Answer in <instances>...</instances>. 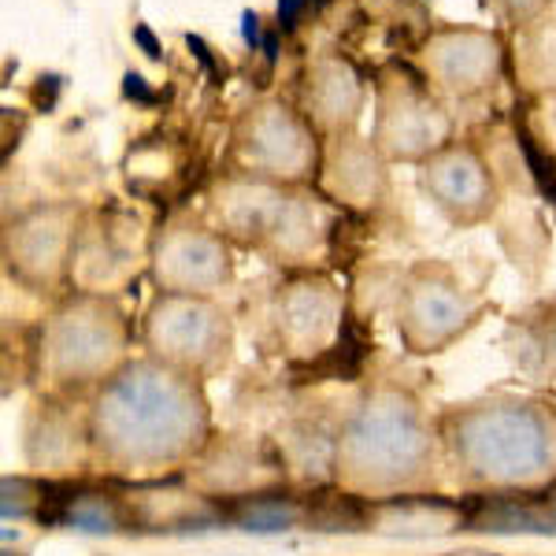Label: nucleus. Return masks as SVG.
I'll return each instance as SVG.
<instances>
[{
  "instance_id": "obj_28",
  "label": "nucleus",
  "mask_w": 556,
  "mask_h": 556,
  "mask_svg": "<svg viewBox=\"0 0 556 556\" xmlns=\"http://www.w3.org/2000/svg\"><path fill=\"white\" fill-rule=\"evenodd\" d=\"M134 41H138L141 49H146V56H149V60H160V45H156V38H152V30H149L146 23L134 26Z\"/></svg>"
},
{
  "instance_id": "obj_10",
  "label": "nucleus",
  "mask_w": 556,
  "mask_h": 556,
  "mask_svg": "<svg viewBox=\"0 0 556 556\" xmlns=\"http://www.w3.org/2000/svg\"><path fill=\"white\" fill-rule=\"evenodd\" d=\"M83 219L86 204L78 201H41L8 215L0 230V267L8 282L52 301L64 298Z\"/></svg>"
},
{
  "instance_id": "obj_8",
  "label": "nucleus",
  "mask_w": 556,
  "mask_h": 556,
  "mask_svg": "<svg viewBox=\"0 0 556 556\" xmlns=\"http://www.w3.org/2000/svg\"><path fill=\"white\" fill-rule=\"evenodd\" d=\"M456 138V119L424 71L386 64L371 83V141L386 164L419 167Z\"/></svg>"
},
{
  "instance_id": "obj_1",
  "label": "nucleus",
  "mask_w": 556,
  "mask_h": 556,
  "mask_svg": "<svg viewBox=\"0 0 556 556\" xmlns=\"http://www.w3.org/2000/svg\"><path fill=\"white\" fill-rule=\"evenodd\" d=\"M93 471L123 486L178 479L215 438L208 382L138 353L86 397Z\"/></svg>"
},
{
  "instance_id": "obj_30",
  "label": "nucleus",
  "mask_w": 556,
  "mask_h": 556,
  "mask_svg": "<svg viewBox=\"0 0 556 556\" xmlns=\"http://www.w3.org/2000/svg\"><path fill=\"white\" fill-rule=\"evenodd\" d=\"M241 23H245V41L256 49V45H260V15L256 12H245V15H241Z\"/></svg>"
},
{
  "instance_id": "obj_9",
  "label": "nucleus",
  "mask_w": 556,
  "mask_h": 556,
  "mask_svg": "<svg viewBox=\"0 0 556 556\" xmlns=\"http://www.w3.org/2000/svg\"><path fill=\"white\" fill-rule=\"evenodd\" d=\"M230 160H235V172L267 178V182L316 186L323 138L312 130L298 104L282 97H256L241 108L230 127Z\"/></svg>"
},
{
  "instance_id": "obj_25",
  "label": "nucleus",
  "mask_w": 556,
  "mask_h": 556,
  "mask_svg": "<svg viewBox=\"0 0 556 556\" xmlns=\"http://www.w3.org/2000/svg\"><path fill=\"white\" fill-rule=\"evenodd\" d=\"M527 138L538 141L545 156H549L553 164H556V93H553V97H542V101H538Z\"/></svg>"
},
{
  "instance_id": "obj_29",
  "label": "nucleus",
  "mask_w": 556,
  "mask_h": 556,
  "mask_svg": "<svg viewBox=\"0 0 556 556\" xmlns=\"http://www.w3.org/2000/svg\"><path fill=\"white\" fill-rule=\"evenodd\" d=\"M123 83H127V97H141V101H149V89H146V78H141V75L127 71V78H123Z\"/></svg>"
},
{
  "instance_id": "obj_16",
  "label": "nucleus",
  "mask_w": 556,
  "mask_h": 556,
  "mask_svg": "<svg viewBox=\"0 0 556 556\" xmlns=\"http://www.w3.org/2000/svg\"><path fill=\"white\" fill-rule=\"evenodd\" d=\"M419 67L438 97L471 101L501 83L508 67V45L486 26H438L419 49Z\"/></svg>"
},
{
  "instance_id": "obj_15",
  "label": "nucleus",
  "mask_w": 556,
  "mask_h": 556,
  "mask_svg": "<svg viewBox=\"0 0 556 556\" xmlns=\"http://www.w3.org/2000/svg\"><path fill=\"white\" fill-rule=\"evenodd\" d=\"M23 464L38 482L83 479L93 471L89 405L83 397L34 393L23 412Z\"/></svg>"
},
{
  "instance_id": "obj_20",
  "label": "nucleus",
  "mask_w": 556,
  "mask_h": 556,
  "mask_svg": "<svg viewBox=\"0 0 556 556\" xmlns=\"http://www.w3.org/2000/svg\"><path fill=\"white\" fill-rule=\"evenodd\" d=\"M127 513L130 527H146V531H178V527H204L227 519V508L208 493L190 486H178L175 479L164 482H141L127 486Z\"/></svg>"
},
{
  "instance_id": "obj_27",
  "label": "nucleus",
  "mask_w": 556,
  "mask_h": 556,
  "mask_svg": "<svg viewBox=\"0 0 556 556\" xmlns=\"http://www.w3.org/2000/svg\"><path fill=\"white\" fill-rule=\"evenodd\" d=\"M308 4H312V0H278V23H282V26H293V23H298V15H301Z\"/></svg>"
},
{
  "instance_id": "obj_6",
  "label": "nucleus",
  "mask_w": 556,
  "mask_h": 556,
  "mask_svg": "<svg viewBox=\"0 0 556 556\" xmlns=\"http://www.w3.org/2000/svg\"><path fill=\"white\" fill-rule=\"evenodd\" d=\"M486 316V301L445 260H416L397 282L393 330L412 361L450 353Z\"/></svg>"
},
{
  "instance_id": "obj_14",
  "label": "nucleus",
  "mask_w": 556,
  "mask_h": 556,
  "mask_svg": "<svg viewBox=\"0 0 556 556\" xmlns=\"http://www.w3.org/2000/svg\"><path fill=\"white\" fill-rule=\"evenodd\" d=\"M416 186L434 204V212H442L445 223L460 230L497 219L501 204H505L497 167L468 138H453L445 149L424 160L416 167Z\"/></svg>"
},
{
  "instance_id": "obj_22",
  "label": "nucleus",
  "mask_w": 556,
  "mask_h": 556,
  "mask_svg": "<svg viewBox=\"0 0 556 556\" xmlns=\"http://www.w3.org/2000/svg\"><path fill=\"white\" fill-rule=\"evenodd\" d=\"M516 86L523 97L542 101L556 93V23L519 26L516 41Z\"/></svg>"
},
{
  "instance_id": "obj_5",
  "label": "nucleus",
  "mask_w": 556,
  "mask_h": 556,
  "mask_svg": "<svg viewBox=\"0 0 556 556\" xmlns=\"http://www.w3.org/2000/svg\"><path fill=\"white\" fill-rule=\"evenodd\" d=\"M134 356V323L119 298L67 290L34 327L30 371L41 393L89 397Z\"/></svg>"
},
{
  "instance_id": "obj_19",
  "label": "nucleus",
  "mask_w": 556,
  "mask_h": 556,
  "mask_svg": "<svg viewBox=\"0 0 556 556\" xmlns=\"http://www.w3.org/2000/svg\"><path fill=\"white\" fill-rule=\"evenodd\" d=\"M186 475L197 490L215 497L223 508L256 497V493L282 490V464L267 453V445L241 434L212 438L208 450L197 456V464Z\"/></svg>"
},
{
  "instance_id": "obj_4",
  "label": "nucleus",
  "mask_w": 556,
  "mask_h": 556,
  "mask_svg": "<svg viewBox=\"0 0 556 556\" xmlns=\"http://www.w3.org/2000/svg\"><path fill=\"white\" fill-rule=\"evenodd\" d=\"M208 223L235 249L264 256L286 275L319 271L330 253L334 204L316 186H282L227 172L208 186Z\"/></svg>"
},
{
  "instance_id": "obj_26",
  "label": "nucleus",
  "mask_w": 556,
  "mask_h": 556,
  "mask_svg": "<svg viewBox=\"0 0 556 556\" xmlns=\"http://www.w3.org/2000/svg\"><path fill=\"white\" fill-rule=\"evenodd\" d=\"M501 15H508L516 26H531L538 23V12H542V0H493Z\"/></svg>"
},
{
  "instance_id": "obj_7",
  "label": "nucleus",
  "mask_w": 556,
  "mask_h": 556,
  "mask_svg": "<svg viewBox=\"0 0 556 556\" xmlns=\"http://www.w3.org/2000/svg\"><path fill=\"white\" fill-rule=\"evenodd\" d=\"M138 345L152 361L208 382L235 361L238 330L219 298L152 293L138 319Z\"/></svg>"
},
{
  "instance_id": "obj_3",
  "label": "nucleus",
  "mask_w": 556,
  "mask_h": 556,
  "mask_svg": "<svg viewBox=\"0 0 556 556\" xmlns=\"http://www.w3.org/2000/svg\"><path fill=\"white\" fill-rule=\"evenodd\" d=\"M438 416L445 471L486 497H531L556 486V405L534 393L493 390Z\"/></svg>"
},
{
  "instance_id": "obj_21",
  "label": "nucleus",
  "mask_w": 556,
  "mask_h": 556,
  "mask_svg": "<svg viewBox=\"0 0 556 556\" xmlns=\"http://www.w3.org/2000/svg\"><path fill=\"white\" fill-rule=\"evenodd\" d=\"M364 523L367 531L401 538L450 534L456 527H464V508L445 501L442 493H408V497H390L367 505Z\"/></svg>"
},
{
  "instance_id": "obj_2",
  "label": "nucleus",
  "mask_w": 556,
  "mask_h": 556,
  "mask_svg": "<svg viewBox=\"0 0 556 556\" xmlns=\"http://www.w3.org/2000/svg\"><path fill=\"white\" fill-rule=\"evenodd\" d=\"M445 471L438 416L401 379H367L330 438L327 475L338 493L364 505L408 493H438Z\"/></svg>"
},
{
  "instance_id": "obj_24",
  "label": "nucleus",
  "mask_w": 556,
  "mask_h": 556,
  "mask_svg": "<svg viewBox=\"0 0 556 556\" xmlns=\"http://www.w3.org/2000/svg\"><path fill=\"white\" fill-rule=\"evenodd\" d=\"M64 523L78 527V531H123L130 527V513L123 497H108V493H83L64 508Z\"/></svg>"
},
{
  "instance_id": "obj_23",
  "label": "nucleus",
  "mask_w": 556,
  "mask_h": 556,
  "mask_svg": "<svg viewBox=\"0 0 556 556\" xmlns=\"http://www.w3.org/2000/svg\"><path fill=\"white\" fill-rule=\"evenodd\" d=\"M227 519H235L245 531H286V527H293L301 519V508L282 490H271L227 505Z\"/></svg>"
},
{
  "instance_id": "obj_11",
  "label": "nucleus",
  "mask_w": 556,
  "mask_h": 556,
  "mask_svg": "<svg viewBox=\"0 0 556 556\" xmlns=\"http://www.w3.org/2000/svg\"><path fill=\"white\" fill-rule=\"evenodd\" d=\"M238 260L235 245L212 223L175 215L152 230L149 245V282L156 293L182 298H219L235 282Z\"/></svg>"
},
{
  "instance_id": "obj_17",
  "label": "nucleus",
  "mask_w": 556,
  "mask_h": 556,
  "mask_svg": "<svg viewBox=\"0 0 556 556\" xmlns=\"http://www.w3.org/2000/svg\"><path fill=\"white\" fill-rule=\"evenodd\" d=\"M298 108L323 141L356 134L367 108V78L342 52H319L301 71Z\"/></svg>"
},
{
  "instance_id": "obj_13",
  "label": "nucleus",
  "mask_w": 556,
  "mask_h": 556,
  "mask_svg": "<svg viewBox=\"0 0 556 556\" xmlns=\"http://www.w3.org/2000/svg\"><path fill=\"white\" fill-rule=\"evenodd\" d=\"M345 327V290L327 271L286 275L271 298L275 345L286 361L312 364L338 345Z\"/></svg>"
},
{
  "instance_id": "obj_31",
  "label": "nucleus",
  "mask_w": 556,
  "mask_h": 556,
  "mask_svg": "<svg viewBox=\"0 0 556 556\" xmlns=\"http://www.w3.org/2000/svg\"><path fill=\"white\" fill-rule=\"evenodd\" d=\"M545 513H549V519H553V527H556V497L549 501V505H545Z\"/></svg>"
},
{
  "instance_id": "obj_18",
  "label": "nucleus",
  "mask_w": 556,
  "mask_h": 556,
  "mask_svg": "<svg viewBox=\"0 0 556 556\" xmlns=\"http://www.w3.org/2000/svg\"><path fill=\"white\" fill-rule=\"evenodd\" d=\"M316 190L342 212L375 215L390 201V164L364 134L330 138L323 141Z\"/></svg>"
},
{
  "instance_id": "obj_12",
  "label": "nucleus",
  "mask_w": 556,
  "mask_h": 556,
  "mask_svg": "<svg viewBox=\"0 0 556 556\" xmlns=\"http://www.w3.org/2000/svg\"><path fill=\"white\" fill-rule=\"evenodd\" d=\"M149 245L152 230L141 227L138 215L123 208H86L71 260V290L119 298L141 271L149 275Z\"/></svg>"
}]
</instances>
